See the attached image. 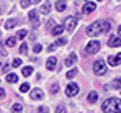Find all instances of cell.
I'll return each mask as SVG.
<instances>
[{
	"label": "cell",
	"instance_id": "obj_1",
	"mask_svg": "<svg viewBox=\"0 0 121 113\" xmlns=\"http://www.w3.org/2000/svg\"><path fill=\"white\" fill-rule=\"evenodd\" d=\"M111 28V21L110 20H98V21H95V23H92L88 28H87V36L90 38H95L101 35V33H105V31H108Z\"/></svg>",
	"mask_w": 121,
	"mask_h": 113
},
{
	"label": "cell",
	"instance_id": "obj_2",
	"mask_svg": "<svg viewBox=\"0 0 121 113\" xmlns=\"http://www.w3.org/2000/svg\"><path fill=\"white\" fill-rule=\"evenodd\" d=\"M101 110L105 113H121V98L111 97L101 103Z\"/></svg>",
	"mask_w": 121,
	"mask_h": 113
},
{
	"label": "cell",
	"instance_id": "obj_3",
	"mask_svg": "<svg viewBox=\"0 0 121 113\" xmlns=\"http://www.w3.org/2000/svg\"><path fill=\"white\" fill-rule=\"evenodd\" d=\"M100 51V43L95 39V41H90L87 46H85V54H97Z\"/></svg>",
	"mask_w": 121,
	"mask_h": 113
},
{
	"label": "cell",
	"instance_id": "obj_4",
	"mask_svg": "<svg viewBox=\"0 0 121 113\" xmlns=\"http://www.w3.org/2000/svg\"><path fill=\"white\" fill-rule=\"evenodd\" d=\"M93 72L97 75H105L106 74V64H105V61L98 59V61L93 64Z\"/></svg>",
	"mask_w": 121,
	"mask_h": 113
},
{
	"label": "cell",
	"instance_id": "obj_5",
	"mask_svg": "<svg viewBox=\"0 0 121 113\" xmlns=\"http://www.w3.org/2000/svg\"><path fill=\"white\" fill-rule=\"evenodd\" d=\"M75 26H77V18H75V17H69V18L65 20V26H64V30H67L69 33H72V31L75 30Z\"/></svg>",
	"mask_w": 121,
	"mask_h": 113
},
{
	"label": "cell",
	"instance_id": "obj_6",
	"mask_svg": "<svg viewBox=\"0 0 121 113\" xmlns=\"http://www.w3.org/2000/svg\"><path fill=\"white\" fill-rule=\"evenodd\" d=\"M79 94V85L75 84V82H70L67 87H65V95L67 97H74V95Z\"/></svg>",
	"mask_w": 121,
	"mask_h": 113
},
{
	"label": "cell",
	"instance_id": "obj_7",
	"mask_svg": "<svg viewBox=\"0 0 121 113\" xmlns=\"http://www.w3.org/2000/svg\"><path fill=\"white\" fill-rule=\"evenodd\" d=\"M28 18L31 21L33 28H38V26H39V17H38V12H36V10H31L30 15H28Z\"/></svg>",
	"mask_w": 121,
	"mask_h": 113
},
{
	"label": "cell",
	"instance_id": "obj_8",
	"mask_svg": "<svg viewBox=\"0 0 121 113\" xmlns=\"http://www.w3.org/2000/svg\"><path fill=\"white\" fill-rule=\"evenodd\" d=\"M95 8H97V3H95V2H87V3H83L82 12H83L85 15H88V13H92Z\"/></svg>",
	"mask_w": 121,
	"mask_h": 113
},
{
	"label": "cell",
	"instance_id": "obj_9",
	"mask_svg": "<svg viewBox=\"0 0 121 113\" xmlns=\"http://www.w3.org/2000/svg\"><path fill=\"white\" fill-rule=\"evenodd\" d=\"M108 46H110V48H120L121 46V39L118 36L110 35V38H108Z\"/></svg>",
	"mask_w": 121,
	"mask_h": 113
},
{
	"label": "cell",
	"instance_id": "obj_10",
	"mask_svg": "<svg viewBox=\"0 0 121 113\" xmlns=\"http://www.w3.org/2000/svg\"><path fill=\"white\" fill-rule=\"evenodd\" d=\"M108 64L110 66H120L121 64V54H113V56H108Z\"/></svg>",
	"mask_w": 121,
	"mask_h": 113
},
{
	"label": "cell",
	"instance_id": "obj_11",
	"mask_svg": "<svg viewBox=\"0 0 121 113\" xmlns=\"http://www.w3.org/2000/svg\"><path fill=\"white\" fill-rule=\"evenodd\" d=\"M56 66H57V57L56 56H51L48 59V62H46V67L49 69V71H54L56 69Z\"/></svg>",
	"mask_w": 121,
	"mask_h": 113
},
{
	"label": "cell",
	"instance_id": "obj_12",
	"mask_svg": "<svg viewBox=\"0 0 121 113\" xmlns=\"http://www.w3.org/2000/svg\"><path fill=\"white\" fill-rule=\"evenodd\" d=\"M31 98H33V100H41V98H43V90H41V89H33V90H31Z\"/></svg>",
	"mask_w": 121,
	"mask_h": 113
},
{
	"label": "cell",
	"instance_id": "obj_13",
	"mask_svg": "<svg viewBox=\"0 0 121 113\" xmlns=\"http://www.w3.org/2000/svg\"><path fill=\"white\" fill-rule=\"evenodd\" d=\"M15 25H18V18H10L5 21V30H12Z\"/></svg>",
	"mask_w": 121,
	"mask_h": 113
},
{
	"label": "cell",
	"instance_id": "obj_14",
	"mask_svg": "<svg viewBox=\"0 0 121 113\" xmlns=\"http://www.w3.org/2000/svg\"><path fill=\"white\" fill-rule=\"evenodd\" d=\"M56 10L57 12H64L65 8H67V2H64V0H59V2H56Z\"/></svg>",
	"mask_w": 121,
	"mask_h": 113
},
{
	"label": "cell",
	"instance_id": "obj_15",
	"mask_svg": "<svg viewBox=\"0 0 121 113\" xmlns=\"http://www.w3.org/2000/svg\"><path fill=\"white\" fill-rule=\"evenodd\" d=\"M75 61H77V57H75V54H74V53H72L70 56L65 59V66H67V67H70V66H74V64H75Z\"/></svg>",
	"mask_w": 121,
	"mask_h": 113
},
{
	"label": "cell",
	"instance_id": "obj_16",
	"mask_svg": "<svg viewBox=\"0 0 121 113\" xmlns=\"http://www.w3.org/2000/svg\"><path fill=\"white\" fill-rule=\"evenodd\" d=\"M62 31H64V26H60V25L54 26V28L51 30V33H52L54 36H59V35H62Z\"/></svg>",
	"mask_w": 121,
	"mask_h": 113
},
{
	"label": "cell",
	"instance_id": "obj_17",
	"mask_svg": "<svg viewBox=\"0 0 121 113\" xmlns=\"http://www.w3.org/2000/svg\"><path fill=\"white\" fill-rule=\"evenodd\" d=\"M39 12L43 13V15H48V13L51 12V5H49V3H43L41 8H39Z\"/></svg>",
	"mask_w": 121,
	"mask_h": 113
},
{
	"label": "cell",
	"instance_id": "obj_18",
	"mask_svg": "<svg viewBox=\"0 0 121 113\" xmlns=\"http://www.w3.org/2000/svg\"><path fill=\"white\" fill-rule=\"evenodd\" d=\"M87 100H88L90 103H95V102L98 100V94H97V92H90L88 97H87Z\"/></svg>",
	"mask_w": 121,
	"mask_h": 113
},
{
	"label": "cell",
	"instance_id": "obj_19",
	"mask_svg": "<svg viewBox=\"0 0 121 113\" xmlns=\"http://www.w3.org/2000/svg\"><path fill=\"white\" fill-rule=\"evenodd\" d=\"M7 82H10V84L18 82V75L17 74H7Z\"/></svg>",
	"mask_w": 121,
	"mask_h": 113
},
{
	"label": "cell",
	"instance_id": "obj_20",
	"mask_svg": "<svg viewBox=\"0 0 121 113\" xmlns=\"http://www.w3.org/2000/svg\"><path fill=\"white\" fill-rule=\"evenodd\" d=\"M31 72H33V67H31V66H25V67H23V71H21V74L25 75V77H28Z\"/></svg>",
	"mask_w": 121,
	"mask_h": 113
},
{
	"label": "cell",
	"instance_id": "obj_21",
	"mask_svg": "<svg viewBox=\"0 0 121 113\" xmlns=\"http://www.w3.org/2000/svg\"><path fill=\"white\" fill-rule=\"evenodd\" d=\"M12 112H13V113H21V112H23V107H21L20 103H13V107H12Z\"/></svg>",
	"mask_w": 121,
	"mask_h": 113
},
{
	"label": "cell",
	"instance_id": "obj_22",
	"mask_svg": "<svg viewBox=\"0 0 121 113\" xmlns=\"http://www.w3.org/2000/svg\"><path fill=\"white\" fill-rule=\"evenodd\" d=\"M111 87H113V89H121V77H116V79L113 80Z\"/></svg>",
	"mask_w": 121,
	"mask_h": 113
},
{
	"label": "cell",
	"instance_id": "obj_23",
	"mask_svg": "<svg viewBox=\"0 0 121 113\" xmlns=\"http://www.w3.org/2000/svg\"><path fill=\"white\" fill-rule=\"evenodd\" d=\"M5 43H7V46H15V44H17V38L12 36V38H8Z\"/></svg>",
	"mask_w": 121,
	"mask_h": 113
},
{
	"label": "cell",
	"instance_id": "obj_24",
	"mask_svg": "<svg viewBox=\"0 0 121 113\" xmlns=\"http://www.w3.org/2000/svg\"><path fill=\"white\" fill-rule=\"evenodd\" d=\"M28 90H30V84H26V82H25V84H21V85H20V92L25 94V92H28Z\"/></svg>",
	"mask_w": 121,
	"mask_h": 113
},
{
	"label": "cell",
	"instance_id": "obj_25",
	"mask_svg": "<svg viewBox=\"0 0 121 113\" xmlns=\"http://www.w3.org/2000/svg\"><path fill=\"white\" fill-rule=\"evenodd\" d=\"M67 79H74V77H75V75H77V69H72V71H69V72H67Z\"/></svg>",
	"mask_w": 121,
	"mask_h": 113
},
{
	"label": "cell",
	"instance_id": "obj_26",
	"mask_svg": "<svg viewBox=\"0 0 121 113\" xmlns=\"http://www.w3.org/2000/svg\"><path fill=\"white\" fill-rule=\"evenodd\" d=\"M12 66H13V67H20V66H21V59H20V57H15L13 62H12Z\"/></svg>",
	"mask_w": 121,
	"mask_h": 113
},
{
	"label": "cell",
	"instance_id": "obj_27",
	"mask_svg": "<svg viewBox=\"0 0 121 113\" xmlns=\"http://www.w3.org/2000/svg\"><path fill=\"white\" fill-rule=\"evenodd\" d=\"M26 33H28L26 30H20V31H18V36H17V39H23V38L26 36Z\"/></svg>",
	"mask_w": 121,
	"mask_h": 113
},
{
	"label": "cell",
	"instance_id": "obj_28",
	"mask_svg": "<svg viewBox=\"0 0 121 113\" xmlns=\"http://www.w3.org/2000/svg\"><path fill=\"white\" fill-rule=\"evenodd\" d=\"M56 113H67V110H65V107H64V105H57Z\"/></svg>",
	"mask_w": 121,
	"mask_h": 113
},
{
	"label": "cell",
	"instance_id": "obj_29",
	"mask_svg": "<svg viewBox=\"0 0 121 113\" xmlns=\"http://www.w3.org/2000/svg\"><path fill=\"white\" fill-rule=\"evenodd\" d=\"M51 92H52V94H57V92H59V84H52V85H51Z\"/></svg>",
	"mask_w": 121,
	"mask_h": 113
},
{
	"label": "cell",
	"instance_id": "obj_30",
	"mask_svg": "<svg viewBox=\"0 0 121 113\" xmlns=\"http://www.w3.org/2000/svg\"><path fill=\"white\" fill-rule=\"evenodd\" d=\"M26 51H28V46H26V43H23L20 48V54H26Z\"/></svg>",
	"mask_w": 121,
	"mask_h": 113
},
{
	"label": "cell",
	"instance_id": "obj_31",
	"mask_svg": "<svg viewBox=\"0 0 121 113\" xmlns=\"http://www.w3.org/2000/svg\"><path fill=\"white\" fill-rule=\"evenodd\" d=\"M49 110H48V107H38V112L36 113H48Z\"/></svg>",
	"mask_w": 121,
	"mask_h": 113
},
{
	"label": "cell",
	"instance_id": "obj_32",
	"mask_svg": "<svg viewBox=\"0 0 121 113\" xmlns=\"http://www.w3.org/2000/svg\"><path fill=\"white\" fill-rule=\"evenodd\" d=\"M41 49H43V46H41V44H35V48H33V51H35V53H41Z\"/></svg>",
	"mask_w": 121,
	"mask_h": 113
},
{
	"label": "cell",
	"instance_id": "obj_33",
	"mask_svg": "<svg viewBox=\"0 0 121 113\" xmlns=\"http://www.w3.org/2000/svg\"><path fill=\"white\" fill-rule=\"evenodd\" d=\"M20 3H21V7H25V8H26V7H30V3H31V2H30V0H21Z\"/></svg>",
	"mask_w": 121,
	"mask_h": 113
},
{
	"label": "cell",
	"instance_id": "obj_34",
	"mask_svg": "<svg viewBox=\"0 0 121 113\" xmlns=\"http://www.w3.org/2000/svg\"><path fill=\"white\" fill-rule=\"evenodd\" d=\"M65 43H67V39H65V38H59V39H57V44H59V46L65 44Z\"/></svg>",
	"mask_w": 121,
	"mask_h": 113
},
{
	"label": "cell",
	"instance_id": "obj_35",
	"mask_svg": "<svg viewBox=\"0 0 121 113\" xmlns=\"http://www.w3.org/2000/svg\"><path fill=\"white\" fill-rule=\"evenodd\" d=\"M0 98H5V89H0Z\"/></svg>",
	"mask_w": 121,
	"mask_h": 113
},
{
	"label": "cell",
	"instance_id": "obj_36",
	"mask_svg": "<svg viewBox=\"0 0 121 113\" xmlns=\"http://www.w3.org/2000/svg\"><path fill=\"white\" fill-rule=\"evenodd\" d=\"M2 71H3V72H7V71H8V64H5V66H2Z\"/></svg>",
	"mask_w": 121,
	"mask_h": 113
},
{
	"label": "cell",
	"instance_id": "obj_37",
	"mask_svg": "<svg viewBox=\"0 0 121 113\" xmlns=\"http://www.w3.org/2000/svg\"><path fill=\"white\" fill-rule=\"evenodd\" d=\"M52 26H54V21H52V20H51V21H49V23H48V28H52Z\"/></svg>",
	"mask_w": 121,
	"mask_h": 113
},
{
	"label": "cell",
	"instance_id": "obj_38",
	"mask_svg": "<svg viewBox=\"0 0 121 113\" xmlns=\"http://www.w3.org/2000/svg\"><path fill=\"white\" fill-rule=\"evenodd\" d=\"M48 49H49V51H54V49H56V44H51V46H49Z\"/></svg>",
	"mask_w": 121,
	"mask_h": 113
},
{
	"label": "cell",
	"instance_id": "obj_39",
	"mask_svg": "<svg viewBox=\"0 0 121 113\" xmlns=\"http://www.w3.org/2000/svg\"><path fill=\"white\" fill-rule=\"evenodd\" d=\"M118 38H120V39H121V26H120V28H118Z\"/></svg>",
	"mask_w": 121,
	"mask_h": 113
},
{
	"label": "cell",
	"instance_id": "obj_40",
	"mask_svg": "<svg viewBox=\"0 0 121 113\" xmlns=\"http://www.w3.org/2000/svg\"><path fill=\"white\" fill-rule=\"evenodd\" d=\"M0 35H2V33H0Z\"/></svg>",
	"mask_w": 121,
	"mask_h": 113
}]
</instances>
